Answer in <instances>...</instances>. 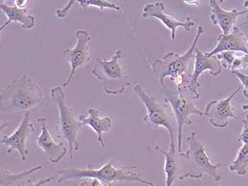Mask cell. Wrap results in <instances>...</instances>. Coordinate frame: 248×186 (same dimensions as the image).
Segmentation results:
<instances>
[{"label":"cell","instance_id":"obj_1","mask_svg":"<svg viewBox=\"0 0 248 186\" xmlns=\"http://www.w3.org/2000/svg\"><path fill=\"white\" fill-rule=\"evenodd\" d=\"M1 111L5 113L27 114L41 107L45 95L41 87L27 75L14 79L1 90Z\"/></svg>","mask_w":248,"mask_h":186},{"label":"cell","instance_id":"obj_2","mask_svg":"<svg viewBox=\"0 0 248 186\" xmlns=\"http://www.w3.org/2000/svg\"><path fill=\"white\" fill-rule=\"evenodd\" d=\"M58 183L81 178H96L104 185L111 186L113 182H139L148 186H157L151 181L143 179L136 166H122L115 168L112 162L107 163L103 167L94 169L91 164L86 167H68L57 171Z\"/></svg>","mask_w":248,"mask_h":186},{"label":"cell","instance_id":"obj_3","mask_svg":"<svg viewBox=\"0 0 248 186\" xmlns=\"http://www.w3.org/2000/svg\"><path fill=\"white\" fill-rule=\"evenodd\" d=\"M122 58V51H116L110 60L98 58L92 70L93 75L102 81L104 91L108 95H121L131 84L130 77L120 61Z\"/></svg>","mask_w":248,"mask_h":186},{"label":"cell","instance_id":"obj_4","mask_svg":"<svg viewBox=\"0 0 248 186\" xmlns=\"http://www.w3.org/2000/svg\"><path fill=\"white\" fill-rule=\"evenodd\" d=\"M134 90L146 110L143 117L144 122L152 126L154 129L158 127L166 129L171 141L175 142L176 135H178V126L170 104L166 101L163 103L157 102L155 98L150 96L140 85H136Z\"/></svg>","mask_w":248,"mask_h":186},{"label":"cell","instance_id":"obj_5","mask_svg":"<svg viewBox=\"0 0 248 186\" xmlns=\"http://www.w3.org/2000/svg\"><path fill=\"white\" fill-rule=\"evenodd\" d=\"M203 33V27L199 26L197 34L189 49L184 54L180 55L174 52L167 53L162 58H155L151 64L155 75L160 81V84L166 90L165 80L170 77L172 81H175L180 75L187 73L189 63L194 58V53L197 48V43Z\"/></svg>","mask_w":248,"mask_h":186},{"label":"cell","instance_id":"obj_6","mask_svg":"<svg viewBox=\"0 0 248 186\" xmlns=\"http://www.w3.org/2000/svg\"><path fill=\"white\" fill-rule=\"evenodd\" d=\"M197 133L192 132L186 139L188 149L182 152L187 167V178L201 179L204 173L211 179L218 182L221 179L218 172L219 168L227 167L228 164H213L208 156L204 146L197 138Z\"/></svg>","mask_w":248,"mask_h":186},{"label":"cell","instance_id":"obj_7","mask_svg":"<svg viewBox=\"0 0 248 186\" xmlns=\"http://www.w3.org/2000/svg\"><path fill=\"white\" fill-rule=\"evenodd\" d=\"M52 101L56 104L58 110V118L56 124L57 138H63L68 143L70 149V158L73 156V152L79 150V143L78 136L82 129L80 121H77L75 118L74 110L67 105L65 95L61 87H53L50 90Z\"/></svg>","mask_w":248,"mask_h":186},{"label":"cell","instance_id":"obj_8","mask_svg":"<svg viewBox=\"0 0 248 186\" xmlns=\"http://www.w3.org/2000/svg\"><path fill=\"white\" fill-rule=\"evenodd\" d=\"M165 101L170 104L172 111L175 116L178 126V135H177V152H182V130L184 126L191 125V115L199 116L204 115V112L197 108L194 102V99L188 91L187 89H178L175 90H165Z\"/></svg>","mask_w":248,"mask_h":186},{"label":"cell","instance_id":"obj_9","mask_svg":"<svg viewBox=\"0 0 248 186\" xmlns=\"http://www.w3.org/2000/svg\"><path fill=\"white\" fill-rule=\"evenodd\" d=\"M77 43L72 49H67L62 51V56L67 60L70 66V73L68 78L62 84L66 87L71 82L76 74L77 69L86 65L90 61V46L91 36L85 30L76 32Z\"/></svg>","mask_w":248,"mask_h":186},{"label":"cell","instance_id":"obj_10","mask_svg":"<svg viewBox=\"0 0 248 186\" xmlns=\"http://www.w3.org/2000/svg\"><path fill=\"white\" fill-rule=\"evenodd\" d=\"M194 67L192 74H191L190 81L187 85V90L190 93L193 99L197 100L200 98V84L199 82L201 75L203 72L209 70L211 75L218 76L222 71V66L217 56L208 57L205 53L199 50L198 48L195 49L194 56Z\"/></svg>","mask_w":248,"mask_h":186},{"label":"cell","instance_id":"obj_11","mask_svg":"<svg viewBox=\"0 0 248 186\" xmlns=\"http://www.w3.org/2000/svg\"><path fill=\"white\" fill-rule=\"evenodd\" d=\"M242 88V85L239 86L228 98L218 101H212L208 103L205 109L204 115L209 118V122L213 127L219 129L226 128L231 119H239L231 105V101Z\"/></svg>","mask_w":248,"mask_h":186},{"label":"cell","instance_id":"obj_12","mask_svg":"<svg viewBox=\"0 0 248 186\" xmlns=\"http://www.w3.org/2000/svg\"><path fill=\"white\" fill-rule=\"evenodd\" d=\"M155 149L163 154L165 157V170L166 176V186H172L177 180L187 178V167L186 161L181 153L176 151L175 142L171 141L170 149L164 150L155 146Z\"/></svg>","mask_w":248,"mask_h":186},{"label":"cell","instance_id":"obj_13","mask_svg":"<svg viewBox=\"0 0 248 186\" xmlns=\"http://www.w3.org/2000/svg\"><path fill=\"white\" fill-rule=\"evenodd\" d=\"M34 126L30 121L29 113L25 114L19 127L10 136H4L1 138V145L7 147V153L17 151L20 158L23 161L28 159L29 150L27 147V138L31 134L34 132Z\"/></svg>","mask_w":248,"mask_h":186},{"label":"cell","instance_id":"obj_14","mask_svg":"<svg viewBox=\"0 0 248 186\" xmlns=\"http://www.w3.org/2000/svg\"><path fill=\"white\" fill-rule=\"evenodd\" d=\"M142 17L143 18L153 17L160 21L171 31V38L175 39L176 31L179 27H182L186 32H191V29L195 26V22L190 17L186 18L185 21L176 19L175 18L165 12V5L162 2L150 3L143 7Z\"/></svg>","mask_w":248,"mask_h":186},{"label":"cell","instance_id":"obj_15","mask_svg":"<svg viewBox=\"0 0 248 186\" xmlns=\"http://www.w3.org/2000/svg\"><path fill=\"white\" fill-rule=\"evenodd\" d=\"M46 119L38 118L37 121L41 126V132L36 137V145L42 150L44 156L51 164H58L65 157L67 148L63 142L56 143L47 128Z\"/></svg>","mask_w":248,"mask_h":186},{"label":"cell","instance_id":"obj_16","mask_svg":"<svg viewBox=\"0 0 248 186\" xmlns=\"http://www.w3.org/2000/svg\"><path fill=\"white\" fill-rule=\"evenodd\" d=\"M225 51L241 52L248 54V44L244 35L238 27H234L232 33L220 34L217 38V44L210 52H206V56H216Z\"/></svg>","mask_w":248,"mask_h":186},{"label":"cell","instance_id":"obj_17","mask_svg":"<svg viewBox=\"0 0 248 186\" xmlns=\"http://www.w3.org/2000/svg\"><path fill=\"white\" fill-rule=\"evenodd\" d=\"M209 4L211 8V21L214 25H218L220 27L223 35L229 34L239 17L248 13V10L240 12L236 9L230 11L224 10L216 0L209 1Z\"/></svg>","mask_w":248,"mask_h":186},{"label":"cell","instance_id":"obj_18","mask_svg":"<svg viewBox=\"0 0 248 186\" xmlns=\"http://www.w3.org/2000/svg\"><path fill=\"white\" fill-rule=\"evenodd\" d=\"M79 121L82 125L91 127L97 135V141L101 146L105 148V144L102 139L104 133H107L112 127V121L109 117H102L99 111L95 108H90L87 110V116L81 115L79 117Z\"/></svg>","mask_w":248,"mask_h":186},{"label":"cell","instance_id":"obj_19","mask_svg":"<svg viewBox=\"0 0 248 186\" xmlns=\"http://www.w3.org/2000/svg\"><path fill=\"white\" fill-rule=\"evenodd\" d=\"M0 8L7 17V21L1 26L0 31H2L13 21L22 24L24 29H30L34 27V17L28 15L27 9H20L16 4L8 5L3 0L0 1Z\"/></svg>","mask_w":248,"mask_h":186},{"label":"cell","instance_id":"obj_20","mask_svg":"<svg viewBox=\"0 0 248 186\" xmlns=\"http://www.w3.org/2000/svg\"><path fill=\"white\" fill-rule=\"evenodd\" d=\"M43 166L38 165L36 167L31 168L28 170H23L19 173H11L10 169L5 165L1 164V184L0 186H11L12 184L19 181L20 180L24 179V178L30 176L32 173L37 170H41Z\"/></svg>","mask_w":248,"mask_h":186},{"label":"cell","instance_id":"obj_21","mask_svg":"<svg viewBox=\"0 0 248 186\" xmlns=\"http://www.w3.org/2000/svg\"><path fill=\"white\" fill-rule=\"evenodd\" d=\"M230 170L235 172L239 176H245L248 167V145L243 144L239 149L238 154L234 161L229 164Z\"/></svg>","mask_w":248,"mask_h":186},{"label":"cell","instance_id":"obj_22","mask_svg":"<svg viewBox=\"0 0 248 186\" xmlns=\"http://www.w3.org/2000/svg\"><path fill=\"white\" fill-rule=\"evenodd\" d=\"M80 4L82 8L87 10L88 7H96L103 10L104 8L113 9V10L119 11L120 7H118L114 3L107 0H92V1H76Z\"/></svg>","mask_w":248,"mask_h":186},{"label":"cell","instance_id":"obj_23","mask_svg":"<svg viewBox=\"0 0 248 186\" xmlns=\"http://www.w3.org/2000/svg\"><path fill=\"white\" fill-rule=\"evenodd\" d=\"M237 52L235 51H225L216 55L217 58L219 60L222 67L231 70L232 63L235 61L237 56Z\"/></svg>","mask_w":248,"mask_h":186},{"label":"cell","instance_id":"obj_24","mask_svg":"<svg viewBox=\"0 0 248 186\" xmlns=\"http://www.w3.org/2000/svg\"><path fill=\"white\" fill-rule=\"evenodd\" d=\"M248 67V54L243 53L241 55L237 54L235 61L231 66V71L239 70L240 69H246Z\"/></svg>","mask_w":248,"mask_h":186},{"label":"cell","instance_id":"obj_25","mask_svg":"<svg viewBox=\"0 0 248 186\" xmlns=\"http://www.w3.org/2000/svg\"><path fill=\"white\" fill-rule=\"evenodd\" d=\"M232 73L235 75L241 83L242 87L244 88L243 95L248 99V75L241 73L239 70H234V71H232Z\"/></svg>","mask_w":248,"mask_h":186},{"label":"cell","instance_id":"obj_26","mask_svg":"<svg viewBox=\"0 0 248 186\" xmlns=\"http://www.w3.org/2000/svg\"><path fill=\"white\" fill-rule=\"evenodd\" d=\"M243 130L239 135L238 141L248 145V115H246V118L243 119Z\"/></svg>","mask_w":248,"mask_h":186},{"label":"cell","instance_id":"obj_27","mask_svg":"<svg viewBox=\"0 0 248 186\" xmlns=\"http://www.w3.org/2000/svg\"><path fill=\"white\" fill-rule=\"evenodd\" d=\"M56 179V176H48L45 178H42L40 179L37 182L33 183L31 180H29L24 185L22 184H18V186H43L53 181V180Z\"/></svg>","mask_w":248,"mask_h":186},{"label":"cell","instance_id":"obj_28","mask_svg":"<svg viewBox=\"0 0 248 186\" xmlns=\"http://www.w3.org/2000/svg\"><path fill=\"white\" fill-rule=\"evenodd\" d=\"M238 27L244 35L248 44V13L246 15V19L241 24H239Z\"/></svg>","mask_w":248,"mask_h":186},{"label":"cell","instance_id":"obj_29","mask_svg":"<svg viewBox=\"0 0 248 186\" xmlns=\"http://www.w3.org/2000/svg\"><path fill=\"white\" fill-rule=\"evenodd\" d=\"M76 2V1H68V4L65 6L64 8L61 9V10H57V16L59 18H64L66 17L67 12L70 10L72 7H73V4Z\"/></svg>","mask_w":248,"mask_h":186},{"label":"cell","instance_id":"obj_30","mask_svg":"<svg viewBox=\"0 0 248 186\" xmlns=\"http://www.w3.org/2000/svg\"><path fill=\"white\" fill-rule=\"evenodd\" d=\"M79 186H107L96 178H88L86 181H82Z\"/></svg>","mask_w":248,"mask_h":186},{"label":"cell","instance_id":"obj_31","mask_svg":"<svg viewBox=\"0 0 248 186\" xmlns=\"http://www.w3.org/2000/svg\"><path fill=\"white\" fill-rule=\"evenodd\" d=\"M29 2V1L28 0H26V1H24V0H16V1H15V4L20 9H25L26 6H27Z\"/></svg>","mask_w":248,"mask_h":186},{"label":"cell","instance_id":"obj_32","mask_svg":"<svg viewBox=\"0 0 248 186\" xmlns=\"http://www.w3.org/2000/svg\"><path fill=\"white\" fill-rule=\"evenodd\" d=\"M185 3H186V4H196V5H197V4H200V1H184Z\"/></svg>","mask_w":248,"mask_h":186},{"label":"cell","instance_id":"obj_33","mask_svg":"<svg viewBox=\"0 0 248 186\" xmlns=\"http://www.w3.org/2000/svg\"><path fill=\"white\" fill-rule=\"evenodd\" d=\"M242 109H243V110H248V104H243V105H242Z\"/></svg>","mask_w":248,"mask_h":186},{"label":"cell","instance_id":"obj_34","mask_svg":"<svg viewBox=\"0 0 248 186\" xmlns=\"http://www.w3.org/2000/svg\"><path fill=\"white\" fill-rule=\"evenodd\" d=\"M244 7L248 9V1H246L244 2Z\"/></svg>","mask_w":248,"mask_h":186}]
</instances>
